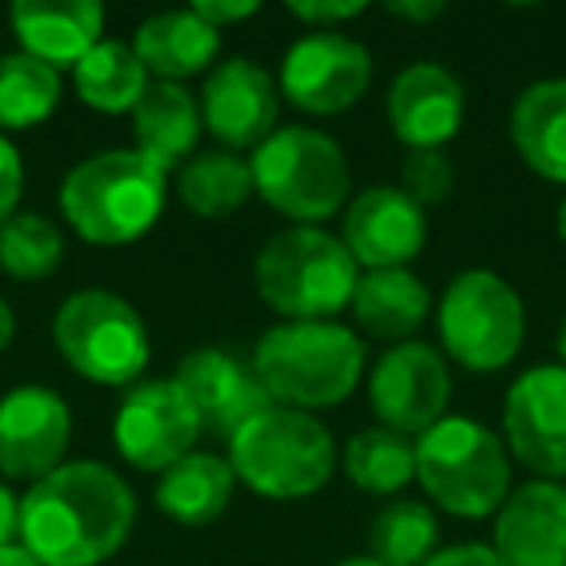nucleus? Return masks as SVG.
I'll use <instances>...</instances> for the list:
<instances>
[{"label":"nucleus","mask_w":566,"mask_h":566,"mask_svg":"<svg viewBox=\"0 0 566 566\" xmlns=\"http://www.w3.org/2000/svg\"><path fill=\"white\" fill-rule=\"evenodd\" d=\"M136 493L113 465L78 458L20 496V547L43 566H102L128 543Z\"/></svg>","instance_id":"obj_1"},{"label":"nucleus","mask_w":566,"mask_h":566,"mask_svg":"<svg viewBox=\"0 0 566 566\" xmlns=\"http://www.w3.org/2000/svg\"><path fill=\"white\" fill-rule=\"evenodd\" d=\"M167 171L136 148L94 151L59 182V213L97 249H120L159 226L167 206Z\"/></svg>","instance_id":"obj_2"},{"label":"nucleus","mask_w":566,"mask_h":566,"mask_svg":"<svg viewBox=\"0 0 566 566\" xmlns=\"http://www.w3.org/2000/svg\"><path fill=\"white\" fill-rule=\"evenodd\" d=\"M252 373L272 403L295 411L338 408L365 377V342L338 318L275 323L252 349Z\"/></svg>","instance_id":"obj_3"},{"label":"nucleus","mask_w":566,"mask_h":566,"mask_svg":"<svg viewBox=\"0 0 566 566\" xmlns=\"http://www.w3.org/2000/svg\"><path fill=\"white\" fill-rule=\"evenodd\" d=\"M357 260L342 237L323 226H287L264 241L252 264L256 295L280 323H331L349 307L357 287Z\"/></svg>","instance_id":"obj_4"},{"label":"nucleus","mask_w":566,"mask_h":566,"mask_svg":"<svg viewBox=\"0 0 566 566\" xmlns=\"http://www.w3.org/2000/svg\"><path fill=\"white\" fill-rule=\"evenodd\" d=\"M226 458L237 481L264 501L315 496L338 470V447L326 423H318L311 411L280 408V403L229 434Z\"/></svg>","instance_id":"obj_5"},{"label":"nucleus","mask_w":566,"mask_h":566,"mask_svg":"<svg viewBox=\"0 0 566 566\" xmlns=\"http://www.w3.org/2000/svg\"><path fill=\"white\" fill-rule=\"evenodd\" d=\"M416 481L450 516H496L512 485L509 447L493 427L447 416L416 434Z\"/></svg>","instance_id":"obj_6"},{"label":"nucleus","mask_w":566,"mask_h":566,"mask_svg":"<svg viewBox=\"0 0 566 566\" xmlns=\"http://www.w3.org/2000/svg\"><path fill=\"white\" fill-rule=\"evenodd\" d=\"M252 190L292 226H323L346 210L349 164L334 136L311 125H283L252 151Z\"/></svg>","instance_id":"obj_7"},{"label":"nucleus","mask_w":566,"mask_h":566,"mask_svg":"<svg viewBox=\"0 0 566 566\" xmlns=\"http://www.w3.org/2000/svg\"><path fill=\"white\" fill-rule=\"evenodd\" d=\"M55 349L82 380L128 388L151 361V338L140 311L117 292L86 287L63 300L51 323Z\"/></svg>","instance_id":"obj_8"},{"label":"nucleus","mask_w":566,"mask_h":566,"mask_svg":"<svg viewBox=\"0 0 566 566\" xmlns=\"http://www.w3.org/2000/svg\"><path fill=\"white\" fill-rule=\"evenodd\" d=\"M524 300L493 268H465L439 300L442 357L470 373H496L524 349Z\"/></svg>","instance_id":"obj_9"},{"label":"nucleus","mask_w":566,"mask_h":566,"mask_svg":"<svg viewBox=\"0 0 566 566\" xmlns=\"http://www.w3.org/2000/svg\"><path fill=\"white\" fill-rule=\"evenodd\" d=\"M373 86V55L342 32H307L280 66V94L303 113L338 117L354 109Z\"/></svg>","instance_id":"obj_10"},{"label":"nucleus","mask_w":566,"mask_h":566,"mask_svg":"<svg viewBox=\"0 0 566 566\" xmlns=\"http://www.w3.org/2000/svg\"><path fill=\"white\" fill-rule=\"evenodd\" d=\"M450 392L454 380L447 357L427 342H396L369 373V408L377 423L411 439L447 419Z\"/></svg>","instance_id":"obj_11"},{"label":"nucleus","mask_w":566,"mask_h":566,"mask_svg":"<svg viewBox=\"0 0 566 566\" xmlns=\"http://www.w3.org/2000/svg\"><path fill=\"white\" fill-rule=\"evenodd\" d=\"M202 423L175 380L133 385L113 416V447L133 470L164 473L195 450Z\"/></svg>","instance_id":"obj_12"},{"label":"nucleus","mask_w":566,"mask_h":566,"mask_svg":"<svg viewBox=\"0 0 566 566\" xmlns=\"http://www.w3.org/2000/svg\"><path fill=\"white\" fill-rule=\"evenodd\" d=\"M504 447L543 481H566V369L535 365L504 396Z\"/></svg>","instance_id":"obj_13"},{"label":"nucleus","mask_w":566,"mask_h":566,"mask_svg":"<svg viewBox=\"0 0 566 566\" xmlns=\"http://www.w3.org/2000/svg\"><path fill=\"white\" fill-rule=\"evenodd\" d=\"M202 128L226 151H256L280 128V82L252 59L213 63L202 82Z\"/></svg>","instance_id":"obj_14"},{"label":"nucleus","mask_w":566,"mask_h":566,"mask_svg":"<svg viewBox=\"0 0 566 566\" xmlns=\"http://www.w3.org/2000/svg\"><path fill=\"white\" fill-rule=\"evenodd\" d=\"M74 416L55 388L20 385L0 396V473L43 481L66 462Z\"/></svg>","instance_id":"obj_15"},{"label":"nucleus","mask_w":566,"mask_h":566,"mask_svg":"<svg viewBox=\"0 0 566 566\" xmlns=\"http://www.w3.org/2000/svg\"><path fill=\"white\" fill-rule=\"evenodd\" d=\"M342 244L365 272L408 268L427 244V210L400 187H369L349 198Z\"/></svg>","instance_id":"obj_16"},{"label":"nucleus","mask_w":566,"mask_h":566,"mask_svg":"<svg viewBox=\"0 0 566 566\" xmlns=\"http://www.w3.org/2000/svg\"><path fill=\"white\" fill-rule=\"evenodd\" d=\"M171 380L190 400L202 431L226 434V439L241 431L252 416L272 408V396L264 392L252 365H244L241 357L226 354V349H190L187 357H179Z\"/></svg>","instance_id":"obj_17"},{"label":"nucleus","mask_w":566,"mask_h":566,"mask_svg":"<svg viewBox=\"0 0 566 566\" xmlns=\"http://www.w3.org/2000/svg\"><path fill=\"white\" fill-rule=\"evenodd\" d=\"M504 566H566V485L527 481L493 516V543Z\"/></svg>","instance_id":"obj_18"},{"label":"nucleus","mask_w":566,"mask_h":566,"mask_svg":"<svg viewBox=\"0 0 566 566\" xmlns=\"http://www.w3.org/2000/svg\"><path fill=\"white\" fill-rule=\"evenodd\" d=\"M465 120V86L442 63H411L388 90V125L408 151L442 148Z\"/></svg>","instance_id":"obj_19"},{"label":"nucleus","mask_w":566,"mask_h":566,"mask_svg":"<svg viewBox=\"0 0 566 566\" xmlns=\"http://www.w3.org/2000/svg\"><path fill=\"white\" fill-rule=\"evenodd\" d=\"M20 51L51 71H74L105 40V9L94 0H20L12 4Z\"/></svg>","instance_id":"obj_20"},{"label":"nucleus","mask_w":566,"mask_h":566,"mask_svg":"<svg viewBox=\"0 0 566 566\" xmlns=\"http://www.w3.org/2000/svg\"><path fill=\"white\" fill-rule=\"evenodd\" d=\"M202 109L198 97L182 82H156L144 90L133 109V136L136 151L159 167V171H179L202 136Z\"/></svg>","instance_id":"obj_21"},{"label":"nucleus","mask_w":566,"mask_h":566,"mask_svg":"<svg viewBox=\"0 0 566 566\" xmlns=\"http://www.w3.org/2000/svg\"><path fill=\"white\" fill-rule=\"evenodd\" d=\"M133 51L156 82H182L210 74L221 51V32L195 17V9L156 12L136 28Z\"/></svg>","instance_id":"obj_22"},{"label":"nucleus","mask_w":566,"mask_h":566,"mask_svg":"<svg viewBox=\"0 0 566 566\" xmlns=\"http://www.w3.org/2000/svg\"><path fill=\"white\" fill-rule=\"evenodd\" d=\"M509 133L524 167L566 187V78H543L520 90Z\"/></svg>","instance_id":"obj_23"},{"label":"nucleus","mask_w":566,"mask_h":566,"mask_svg":"<svg viewBox=\"0 0 566 566\" xmlns=\"http://www.w3.org/2000/svg\"><path fill=\"white\" fill-rule=\"evenodd\" d=\"M237 489V473L229 458L190 450L175 465H167L156 481V509L182 527H206L229 509Z\"/></svg>","instance_id":"obj_24"},{"label":"nucleus","mask_w":566,"mask_h":566,"mask_svg":"<svg viewBox=\"0 0 566 566\" xmlns=\"http://www.w3.org/2000/svg\"><path fill=\"white\" fill-rule=\"evenodd\" d=\"M349 311L373 338L408 342L431 315V287L411 268H377L357 275Z\"/></svg>","instance_id":"obj_25"},{"label":"nucleus","mask_w":566,"mask_h":566,"mask_svg":"<svg viewBox=\"0 0 566 566\" xmlns=\"http://www.w3.org/2000/svg\"><path fill=\"white\" fill-rule=\"evenodd\" d=\"M171 190L198 218L206 221L229 218V213H237L252 198V164L226 148L198 151V156H190L175 171Z\"/></svg>","instance_id":"obj_26"},{"label":"nucleus","mask_w":566,"mask_h":566,"mask_svg":"<svg viewBox=\"0 0 566 566\" xmlns=\"http://www.w3.org/2000/svg\"><path fill=\"white\" fill-rule=\"evenodd\" d=\"M74 94L97 113H133L144 90L151 86V74L136 59L133 43L125 40H102L78 66L71 71Z\"/></svg>","instance_id":"obj_27"},{"label":"nucleus","mask_w":566,"mask_h":566,"mask_svg":"<svg viewBox=\"0 0 566 566\" xmlns=\"http://www.w3.org/2000/svg\"><path fill=\"white\" fill-rule=\"evenodd\" d=\"M342 470L361 493L396 496L416 481V439L392 427H365L346 442Z\"/></svg>","instance_id":"obj_28"},{"label":"nucleus","mask_w":566,"mask_h":566,"mask_svg":"<svg viewBox=\"0 0 566 566\" xmlns=\"http://www.w3.org/2000/svg\"><path fill=\"white\" fill-rule=\"evenodd\" d=\"M59 97H63L59 71L24 51L0 55V136L40 128L59 109Z\"/></svg>","instance_id":"obj_29"},{"label":"nucleus","mask_w":566,"mask_h":566,"mask_svg":"<svg viewBox=\"0 0 566 566\" xmlns=\"http://www.w3.org/2000/svg\"><path fill=\"white\" fill-rule=\"evenodd\" d=\"M439 551V520L427 501L392 496L369 524V558L380 566H423Z\"/></svg>","instance_id":"obj_30"},{"label":"nucleus","mask_w":566,"mask_h":566,"mask_svg":"<svg viewBox=\"0 0 566 566\" xmlns=\"http://www.w3.org/2000/svg\"><path fill=\"white\" fill-rule=\"evenodd\" d=\"M66 256L63 229L35 210L12 213L0 226V272L20 283H40L59 272Z\"/></svg>","instance_id":"obj_31"},{"label":"nucleus","mask_w":566,"mask_h":566,"mask_svg":"<svg viewBox=\"0 0 566 566\" xmlns=\"http://www.w3.org/2000/svg\"><path fill=\"white\" fill-rule=\"evenodd\" d=\"M396 187L427 210V206L450 198V190H454V164H450V156L442 148H416L403 156Z\"/></svg>","instance_id":"obj_32"},{"label":"nucleus","mask_w":566,"mask_h":566,"mask_svg":"<svg viewBox=\"0 0 566 566\" xmlns=\"http://www.w3.org/2000/svg\"><path fill=\"white\" fill-rule=\"evenodd\" d=\"M287 12L295 20H303V24H311V32H334L338 24L365 17L369 4H361V0H315V4H292Z\"/></svg>","instance_id":"obj_33"},{"label":"nucleus","mask_w":566,"mask_h":566,"mask_svg":"<svg viewBox=\"0 0 566 566\" xmlns=\"http://www.w3.org/2000/svg\"><path fill=\"white\" fill-rule=\"evenodd\" d=\"M20 195H24V159L9 136H0V226L20 213Z\"/></svg>","instance_id":"obj_34"},{"label":"nucleus","mask_w":566,"mask_h":566,"mask_svg":"<svg viewBox=\"0 0 566 566\" xmlns=\"http://www.w3.org/2000/svg\"><path fill=\"white\" fill-rule=\"evenodd\" d=\"M423 566H504L489 543H454V547H439Z\"/></svg>","instance_id":"obj_35"},{"label":"nucleus","mask_w":566,"mask_h":566,"mask_svg":"<svg viewBox=\"0 0 566 566\" xmlns=\"http://www.w3.org/2000/svg\"><path fill=\"white\" fill-rule=\"evenodd\" d=\"M190 9H195V17H202L213 32H221V28L241 24V20L256 17L260 4H256V0H244V4H226V0H221V4H190Z\"/></svg>","instance_id":"obj_36"},{"label":"nucleus","mask_w":566,"mask_h":566,"mask_svg":"<svg viewBox=\"0 0 566 566\" xmlns=\"http://www.w3.org/2000/svg\"><path fill=\"white\" fill-rule=\"evenodd\" d=\"M20 543V496L0 481V547Z\"/></svg>","instance_id":"obj_37"},{"label":"nucleus","mask_w":566,"mask_h":566,"mask_svg":"<svg viewBox=\"0 0 566 566\" xmlns=\"http://www.w3.org/2000/svg\"><path fill=\"white\" fill-rule=\"evenodd\" d=\"M388 12L400 20H408V24H423V20H439L442 12H447V4L442 0H408V4H388Z\"/></svg>","instance_id":"obj_38"},{"label":"nucleus","mask_w":566,"mask_h":566,"mask_svg":"<svg viewBox=\"0 0 566 566\" xmlns=\"http://www.w3.org/2000/svg\"><path fill=\"white\" fill-rule=\"evenodd\" d=\"M12 338H17V315H12L9 300L0 295V354L12 346Z\"/></svg>","instance_id":"obj_39"},{"label":"nucleus","mask_w":566,"mask_h":566,"mask_svg":"<svg viewBox=\"0 0 566 566\" xmlns=\"http://www.w3.org/2000/svg\"><path fill=\"white\" fill-rule=\"evenodd\" d=\"M0 566H43V563L32 555V551H24L20 543H12V547H0Z\"/></svg>","instance_id":"obj_40"},{"label":"nucleus","mask_w":566,"mask_h":566,"mask_svg":"<svg viewBox=\"0 0 566 566\" xmlns=\"http://www.w3.org/2000/svg\"><path fill=\"white\" fill-rule=\"evenodd\" d=\"M555 354H558V365L566 369V318L563 326H558V338H555Z\"/></svg>","instance_id":"obj_41"},{"label":"nucleus","mask_w":566,"mask_h":566,"mask_svg":"<svg viewBox=\"0 0 566 566\" xmlns=\"http://www.w3.org/2000/svg\"><path fill=\"white\" fill-rule=\"evenodd\" d=\"M555 229H558V241L566 244V195H563V202H558V213H555Z\"/></svg>","instance_id":"obj_42"},{"label":"nucleus","mask_w":566,"mask_h":566,"mask_svg":"<svg viewBox=\"0 0 566 566\" xmlns=\"http://www.w3.org/2000/svg\"><path fill=\"white\" fill-rule=\"evenodd\" d=\"M334 566H380V563L369 555H357V558H342V563H334Z\"/></svg>","instance_id":"obj_43"}]
</instances>
